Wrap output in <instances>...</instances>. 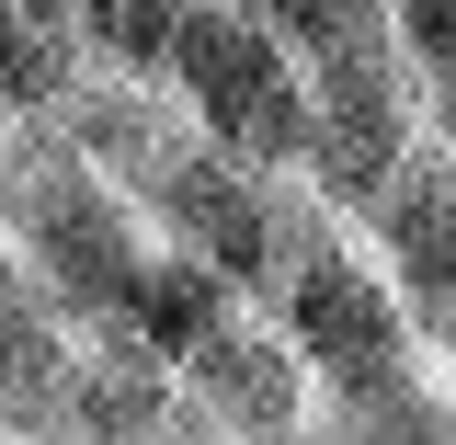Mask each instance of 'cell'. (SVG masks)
Masks as SVG:
<instances>
[{"instance_id": "1", "label": "cell", "mask_w": 456, "mask_h": 445, "mask_svg": "<svg viewBox=\"0 0 456 445\" xmlns=\"http://www.w3.org/2000/svg\"><path fill=\"white\" fill-rule=\"evenodd\" d=\"M171 80L194 92L206 137L251 171H320V92L274 23H251L240 0H194L183 12V46H171Z\"/></svg>"}, {"instance_id": "2", "label": "cell", "mask_w": 456, "mask_h": 445, "mask_svg": "<svg viewBox=\"0 0 456 445\" xmlns=\"http://www.w3.org/2000/svg\"><path fill=\"white\" fill-rule=\"evenodd\" d=\"M23 240H35V285H57L80 320H126L137 285H149V251L126 206L103 194V171L69 161L46 137V114H23Z\"/></svg>"}, {"instance_id": "3", "label": "cell", "mask_w": 456, "mask_h": 445, "mask_svg": "<svg viewBox=\"0 0 456 445\" xmlns=\"http://www.w3.org/2000/svg\"><path fill=\"white\" fill-rule=\"evenodd\" d=\"M285 332H297V354H308L320 377H342V400H354V389H388L399 354H411L399 297L365 275V263H342V251H320L308 275L285 285Z\"/></svg>"}, {"instance_id": "7", "label": "cell", "mask_w": 456, "mask_h": 445, "mask_svg": "<svg viewBox=\"0 0 456 445\" xmlns=\"http://www.w3.org/2000/svg\"><path fill=\"white\" fill-rule=\"evenodd\" d=\"M194 400L240 423V434H297V354L274 332H228L206 366H194Z\"/></svg>"}, {"instance_id": "6", "label": "cell", "mask_w": 456, "mask_h": 445, "mask_svg": "<svg viewBox=\"0 0 456 445\" xmlns=\"http://www.w3.org/2000/svg\"><path fill=\"white\" fill-rule=\"evenodd\" d=\"M126 320H137V342H149L160 366H183V377H194V366L228 342V275H217V263H194V251H160Z\"/></svg>"}, {"instance_id": "10", "label": "cell", "mask_w": 456, "mask_h": 445, "mask_svg": "<svg viewBox=\"0 0 456 445\" xmlns=\"http://www.w3.org/2000/svg\"><path fill=\"white\" fill-rule=\"evenodd\" d=\"M434 342H445V354H456V297H434Z\"/></svg>"}, {"instance_id": "11", "label": "cell", "mask_w": 456, "mask_h": 445, "mask_svg": "<svg viewBox=\"0 0 456 445\" xmlns=\"http://www.w3.org/2000/svg\"><path fill=\"white\" fill-rule=\"evenodd\" d=\"M240 445H297V434H240Z\"/></svg>"}, {"instance_id": "4", "label": "cell", "mask_w": 456, "mask_h": 445, "mask_svg": "<svg viewBox=\"0 0 456 445\" xmlns=\"http://www.w3.org/2000/svg\"><path fill=\"white\" fill-rule=\"evenodd\" d=\"M160 218L194 240V263H217L228 285H274V194H263V171L251 161H228L217 137H194L183 161H171L160 183Z\"/></svg>"}, {"instance_id": "5", "label": "cell", "mask_w": 456, "mask_h": 445, "mask_svg": "<svg viewBox=\"0 0 456 445\" xmlns=\"http://www.w3.org/2000/svg\"><path fill=\"white\" fill-rule=\"evenodd\" d=\"M377 240L399 251V275L422 285V309L456 297V149H411V171L377 194Z\"/></svg>"}, {"instance_id": "8", "label": "cell", "mask_w": 456, "mask_h": 445, "mask_svg": "<svg viewBox=\"0 0 456 445\" xmlns=\"http://www.w3.org/2000/svg\"><path fill=\"white\" fill-rule=\"evenodd\" d=\"M388 12H399V57H411L434 126L456 137V0H388Z\"/></svg>"}, {"instance_id": "9", "label": "cell", "mask_w": 456, "mask_h": 445, "mask_svg": "<svg viewBox=\"0 0 456 445\" xmlns=\"http://www.w3.org/2000/svg\"><path fill=\"white\" fill-rule=\"evenodd\" d=\"M342 445H456V411L422 389H354V411H342Z\"/></svg>"}]
</instances>
